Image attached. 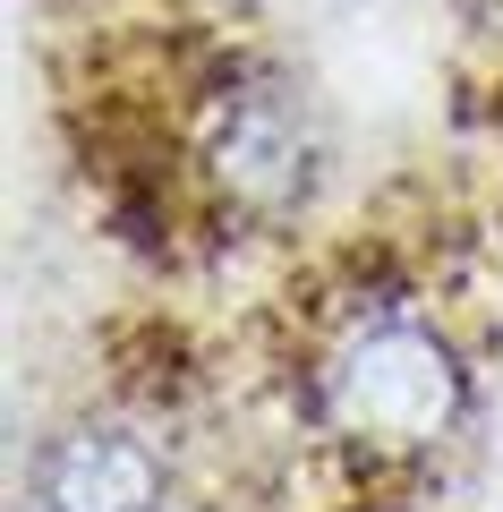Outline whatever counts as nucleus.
I'll use <instances>...</instances> for the list:
<instances>
[{
  "mask_svg": "<svg viewBox=\"0 0 503 512\" xmlns=\"http://www.w3.org/2000/svg\"><path fill=\"white\" fill-rule=\"evenodd\" d=\"M324 410L333 427L376 453H427L452 419H461V359L435 325L418 316H367L324 376Z\"/></svg>",
  "mask_w": 503,
  "mask_h": 512,
  "instance_id": "1",
  "label": "nucleus"
},
{
  "mask_svg": "<svg viewBox=\"0 0 503 512\" xmlns=\"http://www.w3.org/2000/svg\"><path fill=\"white\" fill-rule=\"evenodd\" d=\"M205 171L231 205L248 214H282L307 197V171H316V137H307L299 103L282 86H239L231 103L205 128Z\"/></svg>",
  "mask_w": 503,
  "mask_h": 512,
  "instance_id": "2",
  "label": "nucleus"
},
{
  "mask_svg": "<svg viewBox=\"0 0 503 512\" xmlns=\"http://www.w3.org/2000/svg\"><path fill=\"white\" fill-rule=\"evenodd\" d=\"M162 461L128 427H69L35 461V512H154Z\"/></svg>",
  "mask_w": 503,
  "mask_h": 512,
  "instance_id": "3",
  "label": "nucleus"
}]
</instances>
